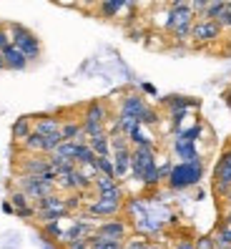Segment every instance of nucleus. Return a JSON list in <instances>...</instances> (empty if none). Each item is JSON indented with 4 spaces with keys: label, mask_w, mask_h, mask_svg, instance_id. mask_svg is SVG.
Returning a JSON list of instances; mask_svg holds the SVG:
<instances>
[{
    "label": "nucleus",
    "mask_w": 231,
    "mask_h": 249,
    "mask_svg": "<svg viewBox=\"0 0 231 249\" xmlns=\"http://www.w3.org/2000/svg\"><path fill=\"white\" fill-rule=\"evenodd\" d=\"M216 20H219V25H221V28L231 31V0H226V8H224V13H221V16L216 18Z\"/></svg>",
    "instance_id": "393cba45"
},
{
    "label": "nucleus",
    "mask_w": 231,
    "mask_h": 249,
    "mask_svg": "<svg viewBox=\"0 0 231 249\" xmlns=\"http://www.w3.org/2000/svg\"><path fill=\"white\" fill-rule=\"evenodd\" d=\"M221 222H224V224H231V209H229V212L221 216Z\"/></svg>",
    "instance_id": "c756f323"
},
{
    "label": "nucleus",
    "mask_w": 231,
    "mask_h": 249,
    "mask_svg": "<svg viewBox=\"0 0 231 249\" xmlns=\"http://www.w3.org/2000/svg\"><path fill=\"white\" fill-rule=\"evenodd\" d=\"M123 201H113L108 196H96L93 201H85V212L93 219H108V216H118Z\"/></svg>",
    "instance_id": "423d86ee"
},
{
    "label": "nucleus",
    "mask_w": 231,
    "mask_h": 249,
    "mask_svg": "<svg viewBox=\"0 0 231 249\" xmlns=\"http://www.w3.org/2000/svg\"><path fill=\"white\" fill-rule=\"evenodd\" d=\"M55 154H61V156H66V159H73V154H76V141H61V143H58V149H55Z\"/></svg>",
    "instance_id": "5701e85b"
},
{
    "label": "nucleus",
    "mask_w": 231,
    "mask_h": 249,
    "mask_svg": "<svg viewBox=\"0 0 231 249\" xmlns=\"http://www.w3.org/2000/svg\"><path fill=\"white\" fill-rule=\"evenodd\" d=\"M96 166H98V174L116 177V171H113V159H111V156H98V159H96Z\"/></svg>",
    "instance_id": "aec40b11"
},
{
    "label": "nucleus",
    "mask_w": 231,
    "mask_h": 249,
    "mask_svg": "<svg viewBox=\"0 0 231 249\" xmlns=\"http://www.w3.org/2000/svg\"><path fill=\"white\" fill-rule=\"evenodd\" d=\"M31 134H33V116H23L13 124V141L16 143H23Z\"/></svg>",
    "instance_id": "ddd939ff"
},
{
    "label": "nucleus",
    "mask_w": 231,
    "mask_h": 249,
    "mask_svg": "<svg viewBox=\"0 0 231 249\" xmlns=\"http://www.w3.org/2000/svg\"><path fill=\"white\" fill-rule=\"evenodd\" d=\"M8 31H10V43L25 53L28 61H31V63L33 61H40L43 43H40V38L33 31H28V28L20 25V23H8Z\"/></svg>",
    "instance_id": "f03ea898"
},
{
    "label": "nucleus",
    "mask_w": 231,
    "mask_h": 249,
    "mask_svg": "<svg viewBox=\"0 0 231 249\" xmlns=\"http://www.w3.org/2000/svg\"><path fill=\"white\" fill-rule=\"evenodd\" d=\"M229 189H231V156L224 154L214 166V192H216V196L226 199Z\"/></svg>",
    "instance_id": "20e7f679"
},
{
    "label": "nucleus",
    "mask_w": 231,
    "mask_h": 249,
    "mask_svg": "<svg viewBox=\"0 0 231 249\" xmlns=\"http://www.w3.org/2000/svg\"><path fill=\"white\" fill-rule=\"evenodd\" d=\"M61 124H63V119H58V116H50V113L33 116V131H38V134H43V136L61 134Z\"/></svg>",
    "instance_id": "9d476101"
},
{
    "label": "nucleus",
    "mask_w": 231,
    "mask_h": 249,
    "mask_svg": "<svg viewBox=\"0 0 231 249\" xmlns=\"http://www.w3.org/2000/svg\"><path fill=\"white\" fill-rule=\"evenodd\" d=\"M91 247V239L88 237H76V239H68L66 242V249H88Z\"/></svg>",
    "instance_id": "b1692460"
},
{
    "label": "nucleus",
    "mask_w": 231,
    "mask_h": 249,
    "mask_svg": "<svg viewBox=\"0 0 231 249\" xmlns=\"http://www.w3.org/2000/svg\"><path fill=\"white\" fill-rule=\"evenodd\" d=\"M96 151L88 146V141L85 143H78L76 141V154H73V161H76V166H85V164H96Z\"/></svg>",
    "instance_id": "2eb2a0df"
},
{
    "label": "nucleus",
    "mask_w": 231,
    "mask_h": 249,
    "mask_svg": "<svg viewBox=\"0 0 231 249\" xmlns=\"http://www.w3.org/2000/svg\"><path fill=\"white\" fill-rule=\"evenodd\" d=\"M211 3H214V0H189V5H191V10L196 13V18L204 16V10H206Z\"/></svg>",
    "instance_id": "a878e982"
},
{
    "label": "nucleus",
    "mask_w": 231,
    "mask_h": 249,
    "mask_svg": "<svg viewBox=\"0 0 231 249\" xmlns=\"http://www.w3.org/2000/svg\"><path fill=\"white\" fill-rule=\"evenodd\" d=\"M214 239H216L219 247H231V224L219 222V227H216V231H214Z\"/></svg>",
    "instance_id": "a211bd4d"
},
{
    "label": "nucleus",
    "mask_w": 231,
    "mask_h": 249,
    "mask_svg": "<svg viewBox=\"0 0 231 249\" xmlns=\"http://www.w3.org/2000/svg\"><path fill=\"white\" fill-rule=\"evenodd\" d=\"M96 234H100V237H111V239H123L126 242V234H128V224L123 222V219H106V222H98L96 224Z\"/></svg>",
    "instance_id": "6e6552de"
},
{
    "label": "nucleus",
    "mask_w": 231,
    "mask_h": 249,
    "mask_svg": "<svg viewBox=\"0 0 231 249\" xmlns=\"http://www.w3.org/2000/svg\"><path fill=\"white\" fill-rule=\"evenodd\" d=\"M88 146L96 151V156H111V136H108V131L96 134V136H88Z\"/></svg>",
    "instance_id": "4468645a"
},
{
    "label": "nucleus",
    "mask_w": 231,
    "mask_h": 249,
    "mask_svg": "<svg viewBox=\"0 0 231 249\" xmlns=\"http://www.w3.org/2000/svg\"><path fill=\"white\" fill-rule=\"evenodd\" d=\"M10 207H13V212H23V209H28V207H33V199L31 196H28L25 192H23V189H16V186H13L10 189Z\"/></svg>",
    "instance_id": "dca6fc26"
},
{
    "label": "nucleus",
    "mask_w": 231,
    "mask_h": 249,
    "mask_svg": "<svg viewBox=\"0 0 231 249\" xmlns=\"http://www.w3.org/2000/svg\"><path fill=\"white\" fill-rule=\"evenodd\" d=\"M113 159V171H116V179L123 181L128 179V174H131V159H133V146H123V149H116L111 154Z\"/></svg>",
    "instance_id": "0eeeda50"
},
{
    "label": "nucleus",
    "mask_w": 231,
    "mask_h": 249,
    "mask_svg": "<svg viewBox=\"0 0 231 249\" xmlns=\"http://www.w3.org/2000/svg\"><path fill=\"white\" fill-rule=\"evenodd\" d=\"M16 169L20 174H33V177H43L50 166V161H48V154H25L23 151V159L16 161Z\"/></svg>",
    "instance_id": "39448f33"
},
{
    "label": "nucleus",
    "mask_w": 231,
    "mask_h": 249,
    "mask_svg": "<svg viewBox=\"0 0 231 249\" xmlns=\"http://www.w3.org/2000/svg\"><path fill=\"white\" fill-rule=\"evenodd\" d=\"M5 46H10V31H8V23H0V51Z\"/></svg>",
    "instance_id": "bb28decb"
},
{
    "label": "nucleus",
    "mask_w": 231,
    "mask_h": 249,
    "mask_svg": "<svg viewBox=\"0 0 231 249\" xmlns=\"http://www.w3.org/2000/svg\"><path fill=\"white\" fill-rule=\"evenodd\" d=\"M224 8H226V0H214V3L204 10V16H198V18H209V20H216L224 13Z\"/></svg>",
    "instance_id": "6ab92c4d"
},
{
    "label": "nucleus",
    "mask_w": 231,
    "mask_h": 249,
    "mask_svg": "<svg viewBox=\"0 0 231 249\" xmlns=\"http://www.w3.org/2000/svg\"><path fill=\"white\" fill-rule=\"evenodd\" d=\"M148 104L143 101V96H138V93H131V96H126L123 101H121V113H126V116H133V119L138 121V116H141V111L146 108Z\"/></svg>",
    "instance_id": "f8f14e48"
},
{
    "label": "nucleus",
    "mask_w": 231,
    "mask_h": 249,
    "mask_svg": "<svg viewBox=\"0 0 231 249\" xmlns=\"http://www.w3.org/2000/svg\"><path fill=\"white\" fill-rule=\"evenodd\" d=\"M0 71H8V68H5V58H3V51H0Z\"/></svg>",
    "instance_id": "7c9ffc66"
},
{
    "label": "nucleus",
    "mask_w": 231,
    "mask_h": 249,
    "mask_svg": "<svg viewBox=\"0 0 231 249\" xmlns=\"http://www.w3.org/2000/svg\"><path fill=\"white\" fill-rule=\"evenodd\" d=\"M224 28L219 25V20H209V18H196L194 28H191V40L196 46H209L221 38Z\"/></svg>",
    "instance_id": "7ed1b4c3"
},
{
    "label": "nucleus",
    "mask_w": 231,
    "mask_h": 249,
    "mask_svg": "<svg viewBox=\"0 0 231 249\" xmlns=\"http://www.w3.org/2000/svg\"><path fill=\"white\" fill-rule=\"evenodd\" d=\"M55 3H61V5H73V8H76L78 0H55Z\"/></svg>",
    "instance_id": "c85d7f7f"
},
{
    "label": "nucleus",
    "mask_w": 231,
    "mask_h": 249,
    "mask_svg": "<svg viewBox=\"0 0 231 249\" xmlns=\"http://www.w3.org/2000/svg\"><path fill=\"white\" fill-rule=\"evenodd\" d=\"M3 58H5V68H8V71H25L28 63H31V61L25 58V53H23L20 48H16L13 43L3 48Z\"/></svg>",
    "instance_id": "9b49d317"
},
{
    "label": "nucleus",
    "mask_w": 231,
    "mask_h": 249,
    "mask_svg": "<svg viewBox=\"0 0 231 249\" xmlns=\"http://www.w3.org/2000/svg\"><path fill=\"white\" fill-rule=\"evenodd\" d=\"M151 242L146 237H133V239H126L123 242V249H148Z\"/></svg>",
    "instance_id": "4be33fe9"
},
{
    "label": "nucleus",
    "mask_w": 231,
    "mask_h": 249,
    "mask_svg": "<svg viewBox=\"0 0 231 249\" xmlns=\"http://www.w3.org/2000/svg\"><path fill=\"white\" fill-rule=\"evenodd\" d=\"M131 174L146 186H156L161 181L158 164L151 146H133V159H131Z\"/></svg>",
    "instance_id": "f257e3e1"
},
{
    "label": "nucleus",
    "mask_w": 231,
    "mask_h": 249,
    "mask_svg": "<svg viewBox=\"0 0 231 249\" xmlns=\"http://www.w3.org/2000/svg\"><path fill=\"white\" fill-rule=\"evenodd\" d=\"M224 96H226V104H231V93H229V91H226V93H224Z\"/></svg>",
    "instance_id": "2f4dec72"
},
{
    "label": "nucleus",
    "mask_w": 231,
    "mask_h": 249,
    "mask_svg": "<svg viewBox=\"0 0 231 249\" xmlns=\"http://www.w3.org/2000/svg\"><path fill=\"white\" fill-rule=\"evenodd\" d=\"M108 119H111V108L103 104V101L88 104L83 108V116H81V121H85V124H108Z\"/></svg>",
    "instance_id": "1a4fd4ad"
},
{
    "label": "nucleus",
    "mask_w": 231,
    "mask_h": 249,
    "mask_svg": "<svg viewBox=\"0 0 231 249\" xmlns=\"http://www.w3.org/2000/svg\"><path fill=\"white\" fill-rule=\"evenodd\" d=\"M173 249H196V247H194V239H179L173 244Z\"/></svg>",
    "instance_id": "cd10ccee"
},
{
    "label": "nucleus",
    "mask_w": 231,
    "mask_h": 249,
    "mask_svg": "<svg viewBox=\"0 0 231 249\" xmlns=\"http://www.w3.org/2000/svg\"><path fill=\"white\" fill-rule=\"evenodd\" d=\"M118 186V179L116 177H106V174H96V179H93V192H96V196L98 194H108V192H113V189Z\"/></svg>",
    "instance_id": "f3484780"
},
{
    "label": "nucleus",
    "mask_w": 231,
    "mask_h": 249,
    "mask_svg": "<svg viewBox=\"0 0 231 249\" xmlns=\"http://www.w3.org/2000/svg\"><path fill=\"white\" fill-rule=\"evenodd\" d=\"M194 247H196V249H216L219 244H216L214 234H201V237L194 239Z\"/></svg>",
    "instance_id": "412c9836"
},
{
    "label": "nucleus",
    "mask_w": 231,
    "mask_h": 249,
    "mask_svg": "<svg viewBox=\"0 0 231 249\" xmlns=\"http://www.w3.org/2000/svg\"><path fill=\"white\" fill-rule=\"evenodd\" d=\"M216 249H231V247H216Z\"/></svg>",
    "instance_id": "473e14b6"
}]
</instances>
